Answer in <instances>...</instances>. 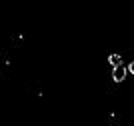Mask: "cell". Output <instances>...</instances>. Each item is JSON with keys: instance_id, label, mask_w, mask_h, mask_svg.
<instances>
[{"instance_id": "cell-3", "label": "cell", "mask_w": 134, "mask_h": 126, "mask_svg": "<svg viewBox=\"0 0 134 126\" xmlns=\"http://www.w3.org/2000/svg\"><path fill=\"white\" fill-rule=\"evenodd\" d=\"M126 72H130V74L134 76V62H130V64L126 66Z\"/></svg>"}, {"instance_id": "cell-1", "label": "cell", "mask_w": 134, "mask_h": 126, "mask_svg": "<svg viewBox=\"0 0 134 126\" xmlns=\"http://www.w3.org/2000/svg\"><path fill=\"white\" fill-rule=\"evenodd\" d=\"M126 74H128V72H126V66L120 64V66L114 68V72H112V80H114V82H122L124 78H126Z\"/></svg>"}, {"instance_id": "cell-2", "label": "cell", "mask_w": 134, "mask_h": 126, "mask_svg": "<svg viewBox=\"0 0 134 126\" xmlns=\"http://www.w3.org/2000/svg\"><path fill=\"white\" fill-rule=\"evenodd\" d=\"M108 62H110L112 68H116V66L122 64V58H120V54H110V56H108Z\"/></svg>"}]
</instances>
